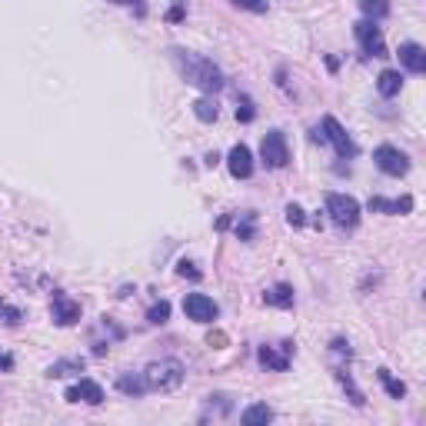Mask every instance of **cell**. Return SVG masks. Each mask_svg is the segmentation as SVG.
Wrapping results in <instances>:
<instances>
[{"instance_id": "obj_1", "label": "cell", "mask_w": 426, "mask_h": 426, "mask_svg": "<svg viewBox=\"0 0 426 426\" xmlns=\"http://www.w3.org/2000/svg\"><path fill=\"white\" fill-rule=\"evenodd\" d=\"M170 57H174L176 70L184 74L186 84H194V87L203 90V94H217V90L227 84L223 74H220V67H213L207 57L190 54V50H170Z\"/></svg>"}, {"instance_id": "obj_2", "label": "cell", "mask_w": 426, "mask_h": 426, "mask_svg": "<svg viewBox=\"0 0 426 426\" xmlns=\"http://www.w3.org/2000/svg\"><path fill=\"white\" fill-rule=\"evenodd\" d=\"M143 376H147V386H150V390L170 393V390H176V386L184 383V366L176 360H160V363H150Z\"/></svg>"}, {"instance_id": "obj_3", "label": "cell", "mask_w": 426, "mask_h": 426, "mask_svg": "<svg viewBox=\"0 0 426 426\" xmlns=\"http://www.w3.org/2000/svg\"><path fill=\"white\" fill-rule=\"evenodd\" d=\"M327 213L340 230H353L357 223H360V203H357L353 197H347V194H330L327 197Z\"/></svg>"}, {"instance_id": "obj_4", "label": "cell", "mask_w": 426, "mask_h": 426, "mask_svg": "<svg viewBox=\"0 0 426 426\" xmlns=\"http://www.w3.org/2000/svg\"><path fill=\"white\" fill-rule=\"evenodd\" d=\"M260 157L263 164L270 167V170H280V167H286V160H290V147H286V137L280 130H270L267 137H263L260 143Z\"/></svg>"}, {"instance_id": "obj_5", "label": "cell", "mask_w": 426, "mask_h": 426, "mask_svg": "<svg viewBox=\"0 0 426 426\" xmlns=\"http://www.w3.org/2000/svg\"><path fill=\"white\" fill-rule=\"evenodd\" d=\"M373 160H376V167H380L383 174H390V176H403V174H410V157H406L403 150L390 147V143L376 147V150H373Z\"/></svg>"}, {"instance_id": "obj_6", "label": "cell", "mask_w": 426, "mask_h": 426, "mask_svg": "<svg viewBox=\"0 0 426 426\" xmlns=\"http://www.w3.org/2000/svg\"><path fill=\"white\" fill-rule=\"evenodd\" d=\"M184 313H186V320H194V323H213V320L220 317V306L213 303L207 293H186Z\"/></svg>"}, {"instance_id": "obj_7", "label": "cell", "mask_w": 426, "mask_h": 426, "mask_svg": "<svg viewBox=\"0 0 426 426\" xmlns=\"http://www.w3.org/2000/svg\"><path fill=\"white\" fill-rule=\"evenodd\" d=\"M353 33H357V40H360V47L366 50L370 57H386V44H383V33L376 23L370 21H360L357 27H353Z\"/></svg>"}, {"instance_id": "obj_8", "label": "cell", "mask_w": 426, "mask_h": 426, "mask_svg": "<svg viewBox=\"0 0 426 426\" xmlns=\"http://www.w3.org/2000/svg\"><path fill=\"white\" fill-rule=\"evenodd\" d=\"M323 137L337 147L340 157H353V153H357V147H353V140L347 137V130L337 123V117H323Z\"/></svg>"}, {"instance_id": "obj_9", "label": "cell", "mask_w": 426, "mask_h": 426, "mask_svg": "<svg viewBox=\"0 0 426 426\" xmlns=\"http://www.w3.org/2000/svg\"><path fill=\"white\" fill-rule=\"evenodd\" d=\"M67 400H70V403L100 406V403H103V390H100V383H94V380H80V383H74V386L67 390Z\"/></svg>"}, {"instance_id": "obj_10", "label": "cell", "mask_w": 426, "mask_h": 426, "mask_svg": "<svg viewBox=\"0 0 426 426\" xmlns=\"http://www.w3.org/2000/svg\"><path fill=\"white\" fill-rule=\"evenodd\" d=\"M77 320H80V303L57 290L54 293V323H60V327H74Z\"/></svg>"}, {"instance_id": "obj_11", "label": "cell", "mask_w": 426, "mask_h": 426, "mask_svg": "<svg viewBox=\"0 0 426 426\" xmlns=\"http://www.w3.org/2000/svg\"><path fill=\"white\" fill-rule=\"evenodd\" d=\"M227 167H230V174L237 176V180H247V176L253 174V153H250V147L237 143V147L230 150V157H227Z\"/></svg>"}, {"instance_id": "obj_12", "label": "cell", "mask_w": 426, "mask_h": 426, "mask_svg": "<svg viewBox=\"0 0 426 426\" xmlns=\"http://www.w3.org/2000/svg\"><path fill=\"white\" fill-rule=\"evenodd\" d=\"M400 64L410 74H423L426 70V50L420 44H400Z\"/></svg>"}, {"instance_id": "obj_13", "label": "cell", "mask_w": 426, "mask_h": 426, "mask_svg": "<svg viewBox=\"0 0 426 426\" xmlns=\"http://www.w3.org/2000/svg\"><path fill=\"white\" fill-rule=\"evenodd\" d=\"M117 390L127 396H143L150 386H147V376H143V373H120V376H117Z\"/></svg>"}, {"instance_id": "obj_14", "label": "cell", "mask_w": 426, "mask_h": 426, "mask_svg": "<svg viewBox=\"0 0 426 426\" xmlns=\"http://www.w3.org/2000/svg\"><path fill=\"white\" fill-rule=\"evenodd\" d=\"M370 210L373 213H410V210H413V197H403V200L370 197Z\"/></svg>"}, {"instance_id": "obj_15", "label": "cell", "mask_w": 426, "mask_h": 426, "mask_svg": "<svg viewBox=\"0 0 426 426\" xmlns=\"http://www.w3.org/2000/svg\"><path fill=\"white\" fill-rule=\"evenodd\" d=\"M400 87H403V77H400V70H383V74L376 77V90H380L383 97H396V94H400Z\"/></svg>"}, {"instance_id": "obj_16", "label": "cell", "mask_w": 426, "mask_h": 426, "mask_svg": "<svg viewBox=\"0 0 426 426\" xmlns=\"http://www.w3.org/2000/svg\"><path fill=\"white\" fill-rule=\"evenodd\" d=\"M274 420V410L267 403H257V406H247L243 410V423L247 426H260V423H270Z\"/></svg>"}, {"instance_id": "obj_17", "label": "cell", "mask_w": 426, "mask_h": 426, "mask_svg": "<svg viewBox=\"0 0 426 426\" xmlns=\"http://www.w3.org/2000/svg\"><path fill=\"white\" fill-rule=\"evenodd\" d=\"M263 300H267L270 306H284L286 310V306H293V290H290L286 284H276L270 293H263Z\"/></svg>"}, {"instance_id": "obj_18", "label": "cell", "mask_w": 426, "mask_h": 426, "mask_svg": "<svg viewBox=\"0 0 426 426\" xmlns=\"http://www.w3.org/2000/svg\"><path fill=\"white\" fill-rule=\"evenodd\" d=\"M260 363L267 366V370H276V373H284L286 366H290V360H286V357H280L274 347H260Z\"/></svg>"}, {"instance_id": "obj_19", "label": "cell", "mask_w": 426, "mask_h": 426, "mask_svg": "<svg viewBox=\"0 0 426 426\" xmlns=\"http://www.w3.org/2000/svg\"><path fill=\"white\" fill-rule=\"evenodd\" d=\"M194 113H197V120L213 123V120H217V113H220V110H217V103H213V100L203 97V100H197V103H194Z\"/></svg>"}, {"instance_id": "obj_20", "label": "cell", "mask_w": 426, "mask_h": 426, "mask_svg": "<svg viewBox=\"0 0 426 426\" xmlns=\"http://www.w3.org/2000/svg\"><path fill=\"white\" fill-rule=\"evenodd\" d=\"M360 7L366 17H373V21H380V17L390 13V4H386V0H360Z\"/></svg>"}, {"instance_id": "obj_21", "label": "cell", "mask_w": 426, "mask_h": 426, "mask_svg": "<svg viewBox=\"0 0 426 426\" xmlns=\"http://www.w3.org/2000/svg\"><path fill=\"white\" fill-rule=\"evenodd\" d=\"M380 383L386 386V393L393 396V400H403V396H406V386L400 380H393V376H390V370H380Z\"/></svg>"}, {"instance_id": "obj_22", "label": "cell", "mask_w": 426, "mask_h": 426, "mask_svg": "<svg viewBox=\"0 0 426 426\" xmlns=\"http://www.w3.org/2000/svg\"><path fill=\"white\" fill-rule=\"evenodd\" d=\"M80 370H84V360H60L47 370V376H67V373H80Z\"/></svg>"}, {"instance_id": "obj_23", "label": "cell", "mask_w": 426, "mask_h": 426, "mask_svg": "<svg viewBox=\"0 0 426 426\" xmlns=\"http://www.w3.org/2000/svg\"><path fill=\"white\" fill-rule=\"evenodd\" d=\"M21 320H23V313L17 310V306H11V303H4V300H0V323H4V327H17Z\"/></svg>"}, {"instance_id": "obj_24", "label": "cell", "mask_w": 426, "mask_h": 426, "mask_svg": "<svg viewBox=\"0 0 426 426\" xmlns=\"http://www.w3.org/2000/svg\"><path fill=\"white\" fill-rule=\"evenodd\" d=\"M147 320H150V323H167V320H170V303H167V300L153 303L150 313H147Z\"/></svg>"}, {"instance_id": "obj_25", "label": "cell", "mask_w": 426, "mask_h": 426, "mask_svg": "<svg viewBox=\"0 0 426 426\" xmlns=\"http://www.w3.org/2000/svg\"><path fill=\"white\" fill-rule=\"evenodd\" d=\"M286 223H290V227H303V223H306L303 207H296V203H290V207H286Z\"/></svg>"}, {"instance_id": "obj_26", "label": "cell", "mask_w": 426, "mask_h": 426, "mask_svg": "<svg viewBox=\"0 0 426 426\" xmlns=\"http://www.w3.org/2000/svg\"><path fill=\"white\" fill-rule=\"evenodd\" d=\"M253 117H257V110H253V103L247 97L240 100V107H237V120H243V123H250Z\"/></svg>"}, {"instance_id": "obj_27", "label": "cell", "mask_w": 426, "mask_h": 426, "mask_svg": "<svg viewBox=\"0 0 426 426\" xmlns=\"http://www.w3.org/2000/svg\"><path fill=\"white\" fill-rule=\"evenodd\" d=\"M237 7H243V11L250 13H267V0H233Z\"/></svg>"}, {"instance_id": "obj_28", "label": "cell", "mask_w": 426, "mask_h": 426, "mask_svg": "<svg viewBox=\"0 0 426 426\" xmlns=\"http://www.w3.org/2000/svg\"><path fill=\"white\" fill-rule=\"evenodd\" d=\"M237 233H240L243 240H253V213H247V220L237 223Z\"/></svg>"}, {"instance_id": "obj_29", "label": "cell", "mask_w": 426, "mask_h": 426, "mask_svg": "<svg viewBox=\"0 0 426 426\" xmlns=\"http://www.w3.org/2000/svg\"><path fill=\"white\" fill-rule=\"evenodd\" d=\"M176 274L180 276H190V280H200V270H194V263H180V267H176Z\"/></svg>"}, {"instance_id": "obj_30", "label": "cell", "mask_w": 426, "mask_h": 426, "mask_svg": "<svg viewBox=\"0 0 426 426\" xmlns=\"http://www.w3.org/2000/svg\"><path fill=\"white\" fill-rule=\"evenodd\" d=\"M110 4H133V0H110Z\"/></svg>"}]
</instances>
